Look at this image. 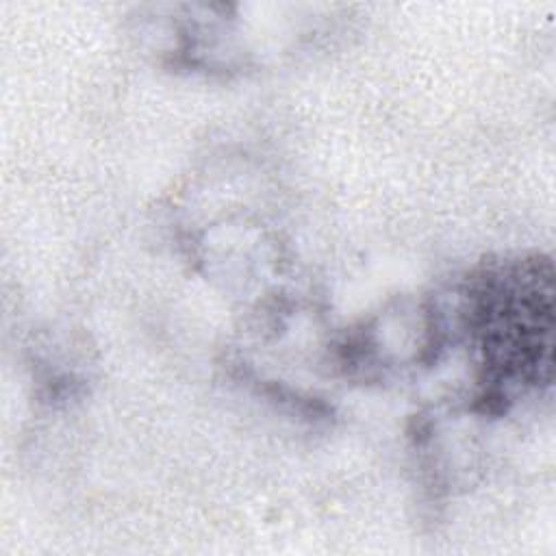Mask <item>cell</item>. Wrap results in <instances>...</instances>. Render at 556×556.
Segmentation results:
<instances>
[{"label": "cell", "instance_id": "obj_1", "mask_svg": "<svg viewBox=\"0 0 556 556\" xmlns=\"http://www.w3.org/2000/svg\"><path fill=\"white\" fill-rule=\"evenodd\" d=\"M482 345L493 367L526 380L549 369L552 271L549 263L526 261L493 276L476 302Z\"/></svg>", "mask_w": 556, "mask_h": 556}]
</instances>
